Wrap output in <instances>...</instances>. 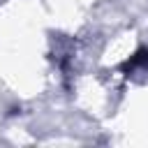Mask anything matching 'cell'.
I'll return each instance as SVG.
<instances>
[{"label": "cell", "mask_w": 148, "mask_h": 148, "mask_svg": "<svg viewBox=\"0 0 148 148\" xmlns=\"http://www.w3.org/2000/svg\"><path fill=\"white\" fill-rule=\"evenodd\" d=\"M143 62H148V51H139L132 60L125 62V67H127V69H134V67H139V65H143Z\"/></svg>", "instance_id": "6da1fadb"}]
</instances>
